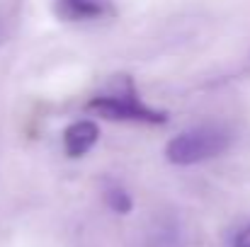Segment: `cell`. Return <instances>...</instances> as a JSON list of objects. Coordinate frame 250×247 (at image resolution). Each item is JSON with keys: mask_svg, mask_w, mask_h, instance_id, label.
Listing matches in <instances>:
<instances>
[{"mask_svg": "<svg viewBox=\"0 0 250 247\" xmlns=\"http://www.w3.org/2000/svg\"><path fill=\"white\" fill-rule=\"evenodd\" d=\"M229 133L219 126H199L175 136L166 148L167 160L172 165H194L211 160L229 148Z\"/></svg>", "mask_w": 250, "mask_h": 247, "instance_id": "cell-1", "label": "cell"}, {"mask_svg": "<svg viewBox=\"0 0 250 247\" xmlns=\"http://www.w3.org/2000/svg\"><path fill=\"white\" fill-rule=\"evenodd\" d=\"M92 112L107 116V119H129V121H148V124H161L166 121L163 112H153L146 104L139 102L134 92L129 95H102L90 99L87 104Z\"/></svg>", "mask_w": 250, "mask_h": 247, "instance_id": "cell-2", "label": "cell"}, {"mask_svg": "<svg viewBox=\"0 0 250 247\" xmlns=\"http://www.w3.org/2000/svg\"><path fill=\"white\" fill-rule=\"evenodd\" d=\"M97 136L100 129L92 121H76L63 131V148L71 158H81L97 143Z\"/></svg>", "mask_w": 250, "mask_h": 247, "instance_id": "cell-3", "label": "cell"}, {"mask_svg": "<svg viewBox=\"0 0 250 247\" xmlns=\"http://www.w3.org/2000/svg\"><path fill=\"white\" fill-rule=\"evenodd\" d=\"M59 10L68 19H85V17L97 15L100 12V5L95 0H61Z\"/></svg>", "mask_w": 250, "mask_h": 247, "instance_id": "cell-4", "label": "cell"}, {"mask_svg": "<svg viewBox=\"0 0 250 247\" xmlns=\"http://www.w3.org/2000/svg\"><path fill=\"white\" fill-rule=\"evenodd\" d=\"M107 201H109V206H112L114 211H119V213H129V211H131V199H129L122 189H112V191L107 194Z\"/></svg>", "mask_w": 250, "mask_h": 247, "instance_id": "cell-5", "label": "cell"}, {"mask_svg": "<svg viewBox=\"0 0 250 247\" xmlns=\"http://www.w3.org/2000/svg\"><path fill=\"white\" fill-rule=\"evenodd\" d=\"M233 247H250V223L238 230V235L233 238Z\"/></svg>", "mask_w": 250, "mask_h": 247, "instance_id": "cell-6", "label": "cell"}]
</instances>
